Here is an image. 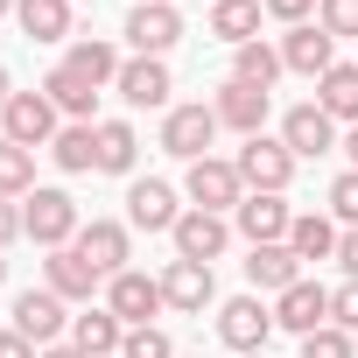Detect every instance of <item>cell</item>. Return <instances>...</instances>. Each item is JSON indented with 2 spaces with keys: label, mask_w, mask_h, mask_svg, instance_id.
<instances>
[{
  "label": "cell",
  "mask_w": 358,
  "mask_h": 358,
  "mask_svg": "<svg viewBox=\"0 0 358 358\" xmlns=\"http://www.w3.org/2000/svg\"><path fill=\"white\" fill-rule=\"evenodd\" d=\"M260 8H267L274 22H288V29H302V22L316 15V0H260Z\"/></svg>",
  "instance_id": "74e56055"
},
{
  "label": "cell",
  "mask_w": 358,
  "mask_h": 358,
  "mask_svg": "<svg viewBox=\"0 0 358 358\" xmlns=\"http://www.w3.org/2000/svg\"><path fill=\"white\" fill-rule=\"evenodd\" d=\"M50 155H57V169H64V176L99 169V120H92V127H64V134L50 141Z\"/></svg>",
  "instance_id": "83f0119b"
},
{
  "label": "cell",
  "mask_w": 358,
  "mask_h": 358,
  "mask_svg": "<svg viewBox=\"0 0 358 358\" xmlns=\"http://www.w3.org/2000/svg\"><path fill=\"white\" fill-rule=\"evenodd\" d=\"M0 358H43V351H36L22 330H0Z\"/></svg>",
  "instance_id": "ab89813d"
},
{
  "label": "cell",
  "mask_w": 358,
  "mask_h": 358,
  "mask_svg": "<svg viewBox=\"0 0 358 358\" xmlns=\"http://www.w3.org/2000/svg\"><path fill=\"white\" fill-rule=\"evenodd\" d=\"M106 309H113L127 330H141V323H148L155 309H169V302H162V281H148L141 267H127V274L106 281Z\"/></svg>",
  "instance_id": "ba28073f"
},
{
  "label": "cell",
  "mask_w": 358,
  "mask_h": 358,
  "mask_svg": "<svg viewBox=\"0 0 358 358\" xmlns=\"http://www.w3.org/2000/svg\"><path fill=\"white\" fill-rule=\"evenodd\" d=\"M15 22L29 43H64L71 36V0H15Z\"/></svg>",
  "instance_id": "cb8c5ba5"
},
{
  "label": "cell",
  "mask_w": 358,
  "mask_h": 358,
  "mask_svg": "<svg viewBox=\"0 0 358 358\" xmlns=\"http://www.w3.org/2000/svg\"><path fill=\"white\" fill-rule=\"evenodd\" d=\"M29 211H22V232L43 246V253H57V246H71L85 225H78V204H71V190H29L22 197Z\"/></svg>",
  "instance_id": "6da1fadb"
},
{
  "label": "cell",
  "mask_w": 358,
  "mask_h": 358,
  "mask_svg": "<svg viewBox=\"0 0 358 358\" xmlns=\"http://www.w3.org/2000/svg\"><path fill=\"white\" fill-rule=\"evenodd\" d=\"M211 295H218V281H211V267H204V260H169V274H162V302H169V309L204 316V309H211Z\"/></svg>",
  "instance_id": "5bb4252c"
},
{
  "label": "cell",
  "mask_w": 358,
  "mask_h": 358,
  "mask_svg": "<svg viewBox=\"0 0 358 358\" xmlns=\"http://www.w3.org/2000/svg\"><path fill=\"white\" fill-rule=\"evenodd\" d=\"M239 358H267V351H239Z\"/></svg>",
  "instance_id": "bcb514c9"
},
{
  "label": "cell",
  "mask_w": 358,
  "mask_h": 358,
  "mask_svg": "<svg viewBox=\"0 0 358 358\" xmlns=\"http://www.w3.org/2000/svg\"><path fill=\"white\" fill-rule=\"evenodd\" d=\"M127 43H134V57H169L176 43H183V15H176V8H155V0H141V8L127 15Z\"/></svg>",
  "instance_id": "8fae6325"
},
{
  "label": "cell",
  "mask_w": 358,
  "mask_h": 358,
  "mask_svg": "<svg viewBox=\"0 0 358 358\" xmlns=\"http://www.w3.org/2000/svg\"><path fill=\"white\" fill-rule=\"evenodd\" d=\"M64 64H71L78 78H92V85H113V78H120V50H113V43H99V36H78Z\"/></svg>",
  "instance_id": "f1b7e54d"
},
{
  "label": "cell",
  "mask_w": 358,
  "mask_h": 358,
  "mask_svg": "<svg viewBox=\"0 0 358 358\" xmlns=\"http://www.w3.org/2000/svg\"><path fill=\"white\" fill-rule=\"evenodd\" d=\"M120 358H176V344H169V330H155V323H141V330H127V344H120Z\"/></svg>",
  "instance_id": "d6a6232c"
},
{
  "label": "cell",
  "mask_w": 358,
  "mask_h": 358,
  "mask_svg": "<svg viewBox=\"0 0 358 358\" xmlns=\"http://www.w3.org/2000/svg\"><path fill=\"white\" fill-rule=\"evenodd\" d=\"M232 78L274 92V78H281V50H267V43H239V50H232Z\"/></svg>",
  "instance_id": "4dcf8cb0"
},
{
  "label": "cell",
  "mask_w": 358,
  "mask_h": 358,
  "mask_svg": "<svg viewBox=\"0 0 358 358\" xmlns=\"http://www.w3.org/2000/svg\"><path fill=\"white\" fill-rule=\"evenodd\" d=\"M239 183L246 190H288L295 183V155H288V141H267V134H253L246 148H239Z\"/></svg>",
  "instance_id": "277c9868"
},
{
  "label": "cell",
  "mask_w": 358,
  "mask_h": 358,
  "mask_svg": "<svg viewBox=\"0 0 358 358\" xmlns=\"http://www.w3.org/2000/svg\"><path fill=\"white\" fill-rule=\"evenodd\" d=\"M211 113H218V127H232V134H246V141H253V134L267 127V92L232 78V85L218 92V106H211Z\"/></svg>",
  "instance_id": "ffe728a7"
},
{
  "label": "cell",
  "mask_w": 358,
  "mask_h": 358,
  "mask_svg": "<svg viewBox=\"0 0 358 358\" xmlns=\"http://www.w3.org/2000/svg\"><path fill=\"white\" fill-rule=\"evenodd\" d=\"M43 274H50V295H64V302H85V295L106 281V274H99V267H92L78 246H57V253L43 260Z\"/></svg>",
  "instance_id": "44dd1931"
},
{
  "label": "cell",
  "mask_w": 358,
  "mask_h": 358,
  "mask_svg": "<svg viewBox=\"0 0 358 358\" xmlns=\"http://www.w3.org/2000/svg\"><path fill=\"white\" fill-rule=\"evenodd\" d=\"M211 36L218 43H260V0H211Z\"/></svg>",
  "instance_id": "484cf974"
},
{
  "label": "cell",
  "mask_w": 358,
  "mask_h": 358,
  "mask_svg": "<svg viewBox=\"0 0 358 358\" xmlns=\"http://www.w3.org/2000/svg\"><path fill=\"white\" fill-rule=\"evenodd\" d=\"M43 92H50V106H57L71 127H92V113H99V85H92V78H78L71 64H57V71L43 78Z\"/></svg>",
  "instance_id": "ac0fdd59"
},
{
  "label": "cell",
  "mask_w": 358,
  "mask_h": 358,
  "mask_svg": "<svg viewBox=\"0 0 358 358\" xmlns=\"http://www.w3.org/2000/svg\"><path fill=\"white\" fill-rule=\"evenodd\" d=\"M246 281H253V288H274V295L295 288V281H302L295 246H253V253H246Z\"/></svg>",
  "instance_id": "603a6c76"
},
{
  "label": "cell",
  "mask_w": 358,
  "mask_h": 358,
  "mask_svg": "<svg viewBox=\"0 0 358 358\" xmlns=\"http://www.w3.org/2000/svg\"><path fill=\"white\" fill-rule=\"evenodd\" d=\"M330 323H337V330H358V281L330 288Z\"/></svg>",
  "instance_id": "8d00e7d4"
},
{
  "label": "cell",
  "mask_w": 358,
  "mask_h": 358,
  "mask_svg": "<svg viewBox=\"0 0 358 358\" xmlns=\"http://www.w3.org/2000/svg\"><path fill=\"white\" fill-rule=\"evenodd\" d=\"M43 358H85V351H78V344H50Z\"/></svg>",
  "instance_id": "b9f144b4"
},
{
  "label": "cell",
  "mask_w": 358,
  "mask_h": 358,
  "mask_svg": "<svg viewBox=\"0 0 358 358\" xmlns=\"http://www.w3.org/2000/svg\"><path fill=\"white\" fill-rule=\"evenodd\" d=\"M71 246H78V253H85L106 281H113V274H127V253H134V246H127V225H113V218H92Z\"/></svg>",
  "instance_id": "d6986e66"
},
{
  "label": "cell",
  "mask_w": 358,
  "mask_h": 358,
  "mask_svg": "<svg viewBox=\"0 0 358 358\" xmlns=\"http://www.w3.org/2000/svg\"><path fill=\"white\" fill-rule=\"evenodd\" d=\"M8 99H15V85H8V71H0V113H8Z\"/></svg>",
  "instance_id": "ee69618b"
},
{
  "label": "cell",
  "mask_w": 358,
  "mask_h": 358,
  "mask_svg": "<svg viewBox=\"0 0 358 358\" xmlns=\"http://www.w3.org/2000/svg\"><path fill=\"white\" fill-rule=\"evenodd\" d=\"M113 92L127 99V106H169V64L162 57H134V64H120V78H113Z\"/></svg>",
  "instance_id": "e0dca14e"
},
{
  "label": "cell",
  "mask_w": 358,
  "mask_h": 358,
  "mask_svg": "<svg viewBox=\"0 0 358 358\" xmlns=\"http://www.w3.org/2000/svg\"><path fill=\"white\" fill-rule=\"evenodd\" d=\"M267 330H274V309H267L260 295H232V302L218 309V337H225L232 351H267Z\"/></svg>",
  "instance_id": "30bf717a"
},
{
  "label": "cell",
  "mask_w": 358,
  "mask_h": 358,
  "mask_svg": "<svg viewBox=\"0 0 358 358\" xmlns=\"http://www.w3.org/2000/svg\"><path fill=\"white\" fill-rule=\"evenodd\" d=\"M330 64H337V36H330L323 22H302V29L281 36V71H295V78H323Z\"/></svg>",
  "instance_id": "52a82bcc"
},
{
  "label": "cell",
  "mask_w": 358,
  "mask_h": 358,
  "mask_svg": "<svg viewBox=\"0 0 358 358\" xmlns=\"http://www.w3.org/2000/svg\"><path fill=\"white\" fill-rule=\"evenodd\" d=\"M0 281H8V260H0Z\"/></svg>",
  "instance_id": "7dc6e473"
},
{
  "label": "cell",
  "mask_w": 358,
  "mask_h": 358,
  "mask_svg": "<svg viewBox=\"0 0 358 358\" xmlns=\"http://www.w3.org/2000/svg\"><path fill=\"white\" fill-rule=\"evenodd\" d=\"M281 141H288L295 162H302V155H330V148H337V120H330L316 99H309V106H288V113H281Z\"/></svg>",
  "instance_id": "4fadbf2b"
},
{
  "label": "cell",
  "mask_w": 358,
  "mask_h": 358,
  "mask_svg": "<svg viewBox=\"0 0 358 358\" xmlns=\"http://www.w3.org/2000/svg\"><path fill=\"white\" fill-rule=\"evenodd\" d=\"M330 323V288H316V281H295V288H281V302H274V330H295V337H309V330H323Z\"/></svg>",
  "instance_id": "9a60e30c"
},
{
  "label": "cell",
  "mask_w": 358,
  "mask_h": 358,
  "mask_svg": "<svg viewBox=\"0 0 358 358\" xmlns=\"http://www.w3.org/2000/svg\"><path fill=\"white\" fill-rule=\"evenodd\" d=\"M316 106H323L330 120H351V127H358V64H330V71L316 78Z\"/></svg>",
  "instance_id": "d4e9b609"
},
{
  "label": "cell",
  "mask_w": 358,
  "mask_h": 358,
  "mask_svg": "<svg viewBox=\"0 0 358 358\" xmlns=\"http://www.w3.org/2000/svg\"><path fill=\"white\" fill-rule=\"evenodd\" d=\"M134 162H141V134L127 120H99V169L106 176H134Z\"/></svg>",
  "instance_id": "4316f807"
},
{
  "label": "cell",
  "mask_w": 358,
  "mask_h": 358,
  "mask_svg": "<svg viewBox=\"0 0 358 358\" xmlns=\"http://www.w3.org/2000/svg\"><path fill=\"white\" fill-rule=\"evenodd\" d=\"M155 8H176V0H155Z\"/></svg>",
  "instance_id": "c3c4849f"
},
{
  "label": "cell",
  "mask_w": 358,
  "mask_h": 358,
  "mask_svg": "<svg viewBox=\"0 0 358 358\" xmlns=\"http://www.w3.org/2000/svg\"><path fill=\"white\" fill-rule=\"evenodd\" d=\"M71 344H78L85 358H113V351L127 344V323H120L113 309H85V316H71Z\"/></svg>",
  "instance_id": "7402d4cb"
},
{
  "label": "cell",
  "mask_w": 358,
  "mask_h": 358,
  "mask_svg": "<svg viewBox=\"0 0 358 358\" xmlns=\"http://www.w3.org/2000/svg\"><path fill=\"white\" fill-rule=\"evenodd\" d=\"M344 155H351V169H358V127H351V134H344Z\"/></svg>",
  "instance_id": "7bdbcfd3"
},
{
  "label": "cell",
  "mask_w": 358,
  "mask_h": 358,
  "mask_svg": "<svg viewBox=\"0 0 358 358\" xmlns=\"http://www.w3.org/2000/svg\"><path fill=\"white\" fill-rule=\"evenodd\" d=\"M330 211L344 218V232L358 225V169H344V176H337V183H330Z\"/></svg>",
  "instance_id": "d590c367"
},
{
  "label": "cell",
  "mask_w": 358,
  "mask_h": 358,
  "mask_svg": "<svg viewBox=\"0 0 358 358\" xmlns=\"http://www.w3.org/2000/svg\"><path fill=\"white\" fill-rule=\"evenodd\" d=\"M302 358H358V351H351V330L323 323V330H309V337H302Z\"/></svg>",
  "instance_id": "836d02e7"
},
{
  "label": "cell",
  "mask_w": 358,
  "mask_h": 358,
  "mask_svg": "<svg viewBox=\"0 0 358 358\" xmlns=\"http://www.w3.org/2000/svg\"><path fill=\"white\" fill-rule=\"evenodd\" d=\"M183 190H190V211H218V218L246 204V183H239V162H218V155L190 162V176H183Z\"/></svg>",
  "instance_id": "7a4b0ae2"
},
{
  "label": "cell",
  "mask_w": 358,
  "mask_h": 358,
  "mask_svg": "<svg viewBox=\"0 0 358 358\" xmlns=\"http://www.w3.org/2000/svg\"><path fill=\"white\" fill-rule=\"evenodd\" d=\"M176 260H218L225 253V239H232V218H218V211H183V218H176Z\"/></svg>",
  "instance_id": "7c38bea8"
},
{
  "label": "cell",
  "mask_w": 358,
  "mask_h": 358,
  "mask_svg": "<svg viewBox=\"0 0 358 358\" xmlns=\"http://www.w3.org/2000/svg\"><path fill=\"white\" fill-rule=\"evenodd\" d=\"M316 22L344 43V36H358V0H316Z\"/></svg>",
  "instance_id": "e575fe53"
},
{
  "label": "cell",
  "mask_w": 358,
  "mask_h": 358,
  "mask_svg": "<svg viewBox=\"0 0 358 358\" xmlns=\"http://www.w3.org/2000/svg\"><path fill=\"white\" fill-rule=\"evenodd\" d=\"M15 330H22L36 351H50V344L71 330V316H64V295H50V288H29V295H15Z\"/></svg>",
  "instance_id": "9c48e42d"
},
{
  "label": "cell",
  "mask_w": 358,
  "mask_h": 358,
  "mask_svg": "<svg viewBox=\"0 0 358 358\" xmlns=\"http://www.w3.org/2000/svg\"><path fill=\"white\" fill-rule=\"evenodd\" d=\"M337 239H344V232H337L330 218H316V211L288 225V246H295V260H337Z\"/></svg>",
  "instance_id": "f546056e"
},
{
  "label": "cell",
  "mask_w": 358,
  "mask_h": 358,
  "mask_svg": "<svg viewBox=\"0 0 358 358\" xmlns=\"http://www.w3.org/2000/svg\"><path fill=\"white\" fill-rule=\"evenodd\" d=\"M176 190L169 183H155V176H141V183H127V225H141V232H176Z\"/></svg>",
  "instance_id": "2e32d148"
},
{
  "label": "cell",
  "mask_w": 358,
  "mask_h": 358,
  "mask_svg": "<svg viewBox=\"0 0 358 358\" xmlns=\"http://www.w3.org/2000/svg\"><path fill=\"white\" fill-rule=\"evenodd\" d=\"M337 260H344V274H351V281H358V225H351V232H344V239H337Z\"/></svg>",
  "instance_id": "60d3db41"
},
{
  "label": "cell",
  "mask_w": 358,
  "mask_h": 358,
  "mask_svg": "<svg viewBox=\"0 0 358 358\" xmlns=\"http://www.w3.org/2000/svg\"><path fill=\"white\" fill-rule=\"evenodd\" d=\"M0 15H15V0H0Z\"/></svg>",
  "instance_id": "f6af8a7d"
},
{
  "label": "cell",
  "mask_w": 358,
  "mask_h": 358,
  "mask_svg": "<svg viewBox=\"0 0 358 358\" xmlns=\"http://www.w3.org/2000/svg\"><path fill=\"white\" fill-rule=\"evenodd\" d=\"M211 141H218V113H211V106H169V120H162V148H169L176 162H204Z\"/></svg>",
  "instance_id": "5b68a950"
},
{
  "label": "cell",
  "mask_w": 358,
  "mask_h": 358,
  "mask_svg": "<svg viewBox=\"0 0 358 358\" xmlns=\"http://www.w3.org/2000/svg\"><path fill=\"white\" fill-rule=\"evenodd\" d=\"M22 239V211H15V197H0V253H8Z\"/></svg>",
  "instance_id": "f35d334b"
},
{
  "label": "cell",
  "mask_w": 358,
  "mask_h": 358,
  "mask_svg": "<svg viewBox=\"0 0 358 358\" xmlns=\"http://www.w3.org/2000/svg\"><path fill=\"white\" fill-rule=\"evenodd\" d=\"M232 225L246 232V246H288V225H295V211H288L274 190H246V204L232 211Z\"/></svg>",
  "instance_id": "8992f818"
},
{
  "label": "cell",
  "mask_w": 358,
  "mask_h": 358,
  "mask_svg": "<svg viewBox=\"0 0 358 358\" xmlns=\"http://www.w3.org/2000/svg\"><path fill=\"white\" fill-rule=\"evenodd\" d=\"M64 127H57V106L50 92H15L8 113H0V141H15V148H50Z\"/></svg>",
  "instance_id": "3957f363"
},
{
  "label": "cell",
  "mask_w": 358,
  "mask_h": 358,
  "mask_svg": "<svg viewBox=\"0 0 358 358\" xmlns=\"http://www.w3.org/2000/svg\"><path fill=\"white\" fill-rule=\"evenodd\" d=\"M36 190V148L0 141V197H29Z\"/></svg>",
  "instance_id": "1f68e13d"
}]
</instances>
